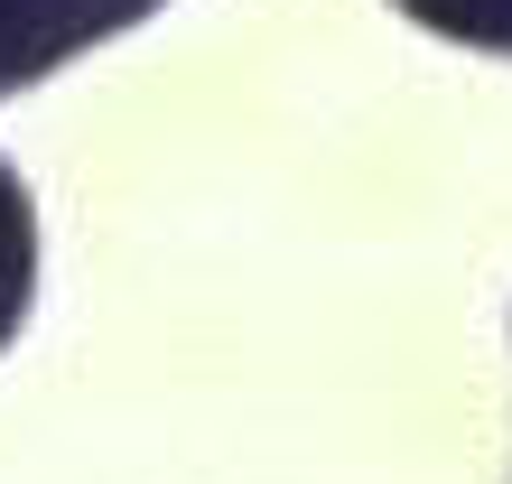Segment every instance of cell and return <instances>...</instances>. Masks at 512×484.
<instances>
[{
  "mask_svg": "<svg viewBox=\"0 0 512 484\" xmlns=\"http://www.w3.org/2000/svg\"><path fill=\"white\" fill-rule=\"evenodd\" d=\"M28 289H38V215H28V187L10 177V159H0V345L19 336Z\"/></svg>",
  "mask_w": 512,
  "mask_h": 484,
  "instance_id": "1",
  "label": "cell"
},
{
  "mask_svg": "<svg viewBox=\"0 0 512 484\" xmlns=\"http://www.w3.org/2000/svg\"><path fill=\"white\" fill-rule=\"evenodd\" d=\"M410 19H429L438 38H466V47H512V0H401Z\"/></svg>",
  "mask_w": 512,
  "mask_h": 484,
  "instance_id": "2",
  "label": "cell"
}]
</instances>
